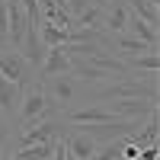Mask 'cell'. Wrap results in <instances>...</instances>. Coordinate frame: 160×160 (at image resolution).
I'll return each mask as SVG.
<instances>
[{"label": "cell", "mask_w": 160, "mask_h": 160, "mask_svg": "<svg viewBox=\"0 0 160 160\" xmlns=\"http://www.w3.org/2000/svg\"><path fill=\"white\" fill-rule=\"evenodd\" d=\"M102 106H109L118 118H131V122H144L148 115L157 112V102H151V99H109Z\"/></svg>", "instance_id": "8992f818"}, {"label": "cell", "mask_w": 160, "mask_h": 160, "mask_svg": "<svg viewBox=\"0 0 160 160\" xmlns=\"http://www.w3.org/2000/svg\"><path fill=\"white\" fill-rule=\"evenodd\" d=\"M29 26V13L22 10L19 0H7V38H10V48H16L22 42V32Z\"/></svg>", "instance_id": "52a82bcc"}, {"label": "cell", "mask_w": 160, "mask_h": 160, "mask_svg": "<svg viewBox=\"0 0 160 160\" xmlns=\"http://www.w3.org/2000/svg\"><path fill=\"white\" fill-rule=\"evenodd\" d=\"M151 3H154V7H160V0H151Z\"/></svg>", "instance_id": "ffe728a7"}, {"label": "cell", "mask_w": 160, "mask_h": 160, "mask_svg": "<svg viewBox=\"0 0 160 160\" xmlns=\"http://www.w3.org/2000/svg\"><path fill=\"white\" fill-rule=\"evenodd\" d=\"M42 87L45 93L51 96V102L58 106V109H71V102H77L83 93H90V87H83L74 74H55V77H42Z\"/></svg>", "instance_id": "3957f363"}, {"label": "cell", "mask_w": 160, "mask_h": 160, "mask_svg": "<svg viewBox=\"0 0 160 160\" xmlns=\"http://www.w3.org/2000/svg\"><path fill=\"white\" fill-rule=\"evenodd\" d=\"M7 141H10V131H7V125H0V154H3V148H7Z\"/></svg>", "instance_id": "ac0fdd59"}, {"label": "cell", "mask_w": 160, "mask_h": 160, "mask_svg": "<svg viewBox=\"0 0 160 160\" xmlns=\"http://www.w3.org/2000/svg\"><path fill=\"white\" fill-rule=\"evenodd\" d=\"M0 77H7L10 83H16L19 90L32 83V68L26 64V58L19 55L16 48H0Z\"/></svg>", "instance_id": "277c9868"}, {"label": "cell", "mask_w": 160, "mask_h": 160, "mask_svg": "<svg viewBox=\"0 0 160 160\" xmlns=\"http://www.w3.org/2000/svg\"><path fill=\"white\" fill-rule=\"evenodd\" d=\"M55 74H71V55L64 51V45H51L38 68V77H55Z\"/></svg>", "instance_id": "ba28073f"}, {"label": "cell", "mask_w": 160, "mask_h": 160, "mask_svg": "<svg viewBox=\"0 0 160 160\" xmlns=\"http://www.w3.org/2000/svg\"><path fill=\"white\" fill-rule=\"evenodd\" d=\"M125 32H131L135 38H141V42L151 45V48H160V32L154 29V26H148L144 19H138V16H128V29Z\"/></svg>", "instance_id": "4fadbf2b"}, {"label": "cell", "mask_w": 160, "mask_h": 160, "mask_svg": "<svg viewBox=\"0 0 160 160\" xmlns=\"http://www.w3.org/2000/svg\"><path fill=\"white\" fill-rule=\"evenodd\" d=\"M125 7H128V13L131 16H138V19H144L148 26H160V7H154L151 0H125Z\"/></svg>", "instance_id": "7c38bea8"}, {"label": "cell", "mask_w": 160, "mask_h": 160, "mask_svg": "<svg viewBox=\"0 0 160 160\" xmlns=\"http://www.w3.org/2000/svg\"><path fill=\"white\" fill-rule=\"evenodd\" d=\"M125 64H128V71L131 74H157L160 71V55L157 51H144V55H135V58H125Z\"/></svg>", "instance_id": "5bb4252c"}, {"label": "cell", "mask_w": 160, "mask_h": 160, "mask_svg": "<svg viewBox=\"0 0 160 160\" xmlns=\"http://www.w3.org/2000/svg\"><path fill=\"white\" fill-rule=\"evenodd\" d=\"M138 160H160V151H157V144H148V148H141Z\"/></svg>", "instance_id": "2e32d148"}, {"label": "cell", "mask_w": 160, "mask_h": 160, "mask_svg": "<svg viewBox=\"0 0 160 160\" xmlns=\"http://www.w3.org/2000/svg\"><path fill=\"white\" fill-rule=\"evenodd\" d=\"M19 96H22V90L16 83H10L7 77H0V115H13L19 109Z\"/></svg>", "instance_id": "30bf717a"}, {"label": "cell", "mask_w": 160, "mask_h": 160, "mask_svg": "<svg viewBox=\"0 0 160 160\" xmlns=\"http://www.w3.org/2000/svg\"><path fill=\"white\" fill-rule=\"evenodd\" d=\"M55 141H38V144H22V148H16V160H51V154H55Z\"/></svg>", "instance_id": "8fae6325"}, {"label": "cell", "mask_w": 160, "mask_h": 160, "mask_svg": "<svg viewBox=\"0 0 160 160\" xmlns=\"http://www.w3.org/2000/svg\"><path fill=\"white\" fill-rule=\"evenodd\" d=\"M122 144H125V135L109 141V144H102V148H96V154L90 160H122Z\"/></svg>", "instance_id": "9a60e30c"}, {"label": "cell", "mask_w": 160, "mask_h": 160, "mask_svg": "<svg viewBox=\"0 0 160 160\" xmlns=\"http://www.w3.org/2000/svg\"><path fill=\"white\" fill-rule=\"evenodd\" d=\"M128 7H125V0H115L112 7H106V13H102V22H99V29H106V32H115V35H122L125 29H128Z\"/></svg>", "instance_id": "9c48e42d"}, {"label": "cell", "mask_w": 160, "mask_h": 160, "mask_svg": "<svg viewBox=\"0 0 160 160\" xmlns=\"http://www.w3.org/2000/svg\"><path fill=\"white\" fill-rule=\"evenodd\" d=\"M16 51L26 58V64H29L32 71L42 68V61H45V45H42V38H38V22L29 19V26H26V32H22V42L16 45Z\"/></svg>", "instance_id": "5b68a950"}, {"label": "cell", "mask_w": 160, "mask_h": 160, "mask_svg": "<svg viewBox=\"0 0 160 160\" xmlns=\"http://www.w3.org/2000/svg\"><path fill=\"white\" fill-rule=\"evenodd\" d=\"M0 160H16V157H13V154H0Z\"/></svg>", "instance_id": "d6986e66"}, {"label": "cell", "mask_w": 160, "mask_h": 160, "mask_svg": "<svg viewBox=\"0 0 160 160\" xmlns=\"http://www.w3.org/2000/svg\"><path fill=\"white\" fill-rule=\"evenodd\" d=\"M19 125L26 128V125H35V122H45V118H55V115H61V109L55 102H51V96L45 93V87H42V80H32L29 87H22V96H19Z\"/></svg>", "instance_id": "7a4b0ae2"}, {"label": "cell", "mask_w": 160, "mask_h": 160, "mask_svg": "<svg viewBox=\"0 0 160 160\" xmlns=\"http://www.w3.org/2000/svg\"><path fill=\"white\" fill-rule=\"evenodd\" d=\"M90 102H109V99H151L157 102V74H148V77H122V80H112L109 87H99L87 93Z\"/></svg>", "instance_id": "6da1fadb"}, {"label": "cell", "mask_w": 160, "mask_h": 160, "mask_svg": "<svg viewBox=\"0 0 160 160\" xmlns=\"http://www.w3.org/2000/svg\"><path fill=\"white\" fill-rule=\"evenodd\" d=\"M51 160H68V148H64V135L58 138V144H55V154H51Z\"/></svg>", "instance_id": "e0dca14e"}]
</instances>
